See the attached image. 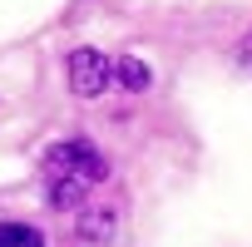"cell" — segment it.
Wrapping results in <instances>:
<instances>
[{
    "label": "cell",
    "mask_w": 252,
    "mask_h": 247,
    "mask_svg": "<svg viewBox=\"0 0 252 247\" xmlns=\"http://www.w3.org/2000/svg\"><path fill=\"white\" fill-rule=\"evenodd\" d=\"M45 163H50V173H55V178H74V183H99V178L109 173V163L99 158V149H94V144H84V139L55 144V149L45 154Z\"/></svg>",
    "instance_id": "obj_1"
},
{
    "label": "cell",
    "mask_w": 252,
    "mask_h": 247,
    "mask_svg": "<svg viewBox=\"0 0 252 247\" xmlns=\"http://www.w3.org/2000/svg\"><path fill=\"white\" fill-rule=\"evenodd\" d=\"M69 89L79 94V99H94V94H104L109 84H114V60H104L99 50H89V45H79V50H69Z\"/></svg>",
    "instance_id": "obj_2"
},
{
    "label": "cell",
    "mask_w": 252,
    "mask_h": 247,
    "mask_svg": "<svg viewBox=\"0 0 252 247\" xmlns=\"http://www.w3.org/2000/svg\"><path fill=\"white\" fill-rule=\"evenodd\" d=\"M114 232H119V213H114L109 203H89V208L79 213V222H74V237L89 242V247L114 242Z\"/></svg>",
    "instance_id": "obj_3"
},
{
    "label": "cell",
    "mask_w": 252,
    "mask_h": 247,
    "mask_svg": "<svg viewBox=\"0 0 252 247\" xmlns=\"http://www.w3.org/2000/svg\"><path fill=\"white\" fill-rule=\"evenodd\" d=\"M114 84H119V89H134V94H144V89L154 84V69H149L139 55H124V60H114Z\"/></svg>",
    "instance_id": "obj_4"
},
{
    "label": "cell",
    "mask_w": 252,
    "mask_h": 247,
    "mask_svg": "<svg viewBox=\"0 0 252 247\" xmlns=\"http://www.w3.org/2000/svg\"><path fill=\"white\" fill-rule=\"evenodd\" d=\"M0 247H45V232L30 222H0Z\"/></svg>",
    "instance_id": "obj_5"
},
{
    "label": "cell",
    "mask_w": 252,
    "mask_h": 247,
    "mask_svg": "<svg viewBox=\"0 0 252 247\" xmlns=\"http://www.w3.org/2000/svg\"><path fill=\"white\" fill-rule=\"evenodd\" d=\"M84 188L89 183H74V178H50V208H79L84 203Z\"/></svg>",
    "instance_id": "obj_6"
}]
</instances>
